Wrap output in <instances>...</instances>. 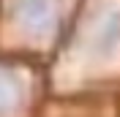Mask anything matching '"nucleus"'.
Returning <instances> with one entry per match:
<instances>
[{
    "label": "nucleus",
    "mask_w": 120,
    "mask_h": 117,
    "mask_svg": "<svg viewBox=\"0 0 120 117\" xmlns=\"http://www.w3.org/2000/svg\"><path fill=\"white\" fill-rule=\"evenodd\" d=\"M14 19L27 36H49L60 22V0H16Z\"/></svg>",
    "instance_id": "nucleus-1"
},
{
    "label": "nucleus",
    "mask_w": 120,
    "mask_h": 117,
    "mask_svg": "<svg viewBox=\"0 0 120 117\" xmlns=\"http://www.w3.org/2000/svg\"><path fill=\"white\" fill-rule=\"evenodd\" d=\"M87 46L93 49V55L106 57L120 46V11L117 8H106L104 14L96 16L93 30H90Z\"/></svg>",
    "instance_id": "nucleus-2"
},
{
    "label": "nucleus",
    "mask_w": 120,
    "mask_h": 117,
    "mask_svg": "<svg viewBox=\"0 0 120 117\" xmlns=\"http://www.w3.org/2000/svg\"><path fill=\"white\" fill-rule=\"evenodd\" d=\"M22 101V82L14 73L0 71V117L11 114Z\"/></svg>",
    "instance_id": "nucleus-3"
}]
</instances>
